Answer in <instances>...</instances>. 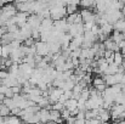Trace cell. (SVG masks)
Instances as JSON below:
<instances>
[{
  "label": "cell",
  "instance_id": "cell-12",
  "mask_svg": "<svg viewBox=\"0 0 125 124\" xmlns=\"http://www.w3.org/2000/svg\"><path fill=\"white\" fill-rule=\"evenodd\" d=\"M95 7L98 11V13H104L107 11V9H108V5H107V2L104 0H96Z\"/></svg>",
  "mask_w": 125,
  "mask_h": 124
},
{
  "label": "cell",
  "instance_id": "cell-23",
  "mask_svg": "<svg viewBox=\"0 0 125 124\" xmlns=\"http://www.w3.org/2000/svg\"><path fill=\"white\" fill-rule=\"evenodd\" d=\"M11 114V110L6 106V105H4V103H1L0 105V116L1 117H7V116H10Z\"/></svg>",
  "mask_w": 125,
  "mask_h": 124
},
{
  "label": "cell",
  "instance_id": "cell-22",
  "mask_svg": "<svg viewBox=\"0 0 125 124\" xmlns=\"http://www.w3.org/2000/svg\"><path fill=\"white\" fill-rule=\"evenodd\" d=\"M2 103L4 105H6L10 110H13V108H16L17 106H16V102H15V100L12 99V97H5L4 99V101H2Z\"/></svg>",
  "mask_w": 125,
  "mask_h": 124
},
{
  "label": "cell",
  "instance_id": "cell-27",
  "mask_svg": "<svg viewBox=\"0 0 125 124\" xmlns=\"http://www.w3.org/2000/svg\"><path fill=\"white\" fill-rule=\"evenodd\" d=\"M80 99L84 100V101H87L90 99V89L89 88H84L82 94H80Z\"/></svg>",
  "mask_w": 125,
  "mask_h": 124
},
{
  "label": "cell",
  "instance_id": "cell-5",
  "mask_svg": "<svg viewBox=\"0 0 125 124\" xmlns=\"http://www.w3.org/2000/svg\"><path fill=\"white\" fill-rule=\"evenodd\" d=\"M42 16H39V15H37V13H32V15H29L27 23L31 26L32 29H39L40 26H42Z\"/></svg>",
  "mask_w": 125,
  "mask_h": 124
},
{
  "label": "cell",
  "instance_id": "cell-41",
  "mask_svg": "<svg viewBox=\"0 0 125 124\" xmlns=\"http://www.w3.org/2000/svg\"><path fill=\"white\" fill-rule=\"evenodd\" d=\"M4 99H5V95L4 94H0V101H4Z\"/></svg>",
  "mask_w": 125,
  "mask_h": 124
},
{
  "label": "cell",
  "instance_id": "cell-18",
  "mask_svg": "<svg viewBox=\"0 0 125 124\" xmlns=\"http://www.w3.org/2000/svg\"><path fill=\"white\" fill-rule=\"evenodd\" d=\"M113 60H114V63H115V65L122 66V65H123V61H124V55H123L120 51H117V52H114Z\"/></svg>",
  "mask_w": 125,
  "mask_h": 124
},
{
  "label": "cell",
  "instance_id": "cell-35",
  "mask_svg": "<svg viewBox=\"0 0 125 124\" xmlns=\"http://www.w3.org/2000/svg\"><path fill=\"white\" fill-rule=\"evenodd\" d=\"M13 91H12V88H9L7 91L5 92V97H13Z\"/></svg>",
  "mask_w": 125,
  "mask_h": 124
},
{
  "label": "cell",
  "instance_id": "cell-32",
  "mask_svg": "<svg viewBox=\"0 0 125 124\" xmlns=\"http://www.w3.org/2000/svg\"><path fill=\"white\" fill-rule=\"evenodd\" d=\"M61 117L66 121V119H68L69 117H71V111H68L67 108H64V110H62L61 111Z\"/></svg>",
  "mask_w": 125,
  "mask_h": 124
},
{
  "label": "cell",
  "instance_id": "cell-30",
  "mask_svg": "<svg viewBox=\"0 0 125 124\" xmlns=\"http://www.w3.org/2000/svg\"><path fill=\"white\" fill-rule=\"evenodd\" d=\"M102 84H106V82H104V79L101 78V77H96V78L92 80L94 88H95V86H98V85H102Z\"/></svg>",
  "mask_w": 125,
  "mask_h": 124
},
{
  "label": "cell",
  "instance_id": "cell-33",
  "mask_svg": "<svg viewBox=\"0 0 125 124\" xmlns=\"http://www.w3.org/2000/svg\"><path fill=\"white\" fill-rule=\"evenodd\" d=\"M23 43H24L23 45H26V46H33V45H35V40H34L32 37H31V38H28V39H26Z\"/></svg>",
  "mask_w": 125,
  "mask_h": 124
},
{
  "label": "cell",
  "instance_id": "cell-10",
  "mask_svg": "<svg viewBox=\"0 0 125 124\" xmlns=\"http://www.w3.org/2000/svg\"><path fill=\"white\" fill-rule=\"evenodd\" d=\"M111 118H112V116H111L109 110H106V108H103V107L98 108V119H100L101 122H108Z\"/></svg>",
  "mask_w": 125,
  "mask_h": 124
},
{
  "label": "cell",
  "instance_id": "cell-15",
  "mask_svg": "<svg viewBox=\"0 0 125 124\" xmlns=\"http://www.w3.org/2000/svg\"><path fill=\"white\" fill-rule=\"evenodd\" d=\"M39 116H40V121L44 124L47 123L49 121H51L50 119V110H47V108H42L39 111Z\"/></svg>",
  "mask_w": 125,
  "mask_h": 124
},
{
  "label": "cell",
  "instance_id": "cell-45",
  "mask_svg": "<svg viewBox=\"0 0 125 124\" xmlns=\"http://www.w3.org/2000/svg\"><path fill=\"white\" fill-rule=\"evenodd\" d=\"M15 1H18V0H15Z\"/></svg>",
  "mask_w": 125,
  "mask_h": 124
},
{
  "label": "cell",
  "instance_id": "cell-38",
  "mask_svg": "<svg viewBox=\"0 0 125 124\" xmlns=\"http://www.w3.org/2000/svg\"><path fill=\"white\" fill-rule=\"evenodd\" d=\"M80 1H82V0H71V4H74V5L79 6V5H80Z\"/></svg>",
  "mask_w": 125,
  "mask_h": 124
},
{
  "label": "cell",
  "instance_id": "cell-26",
  "mask_svg": "<svg viewBox=\"0 0 125 124\" xmlns=\"http://www.w3.org/2000/svg\"><path fill=\"white\" fill-rule=\"evenodd\" d=\"M66 10H67V16H68V15H71V13H75L77 10H78V6L74 5V4H68V5L66 6Z\"/></svg>",
  "mask_w": 125,
  "mask_h": 124
},
{
  "label": "cell",
  "instance_id": "cell-19",
  "mask_svg": "<svg viewBox=\"0 0 125 124\" xmlns=\"http://www.w3.org/2000/svg\"><path fill=\"white\" fill-rule=\"evenodd\" d=\"M113 27H114V31L124 32L125 31V18H122V20L117 21V22L113 24Z\"/></svg>",
  "mask_w": 125,
  "mask_h": 124
},
{
  "label": "cell",
  "instance_id": "cell-29",
  "mask_svg": "<svg viewBox=\"0 0 125 124\" xmlns=\"http://www.w3.org/2000/svg\"><path fill=\"white\" fill-rule=\"evenodd\" d=\"M114 103H118V105H125V95H123V94H119V95L115 97Z\"/></svg>",
  "mask_w": 125,
  "mask_h": 124
},
{
  "label": "cell",
  "instance_id": "cell-2",
  "mask_svg": "<svg viewBox=\"0 0 125 124\" xmlns=\"http://www.w3.org/2000/svg\"><path fill=\"white\" fill-rule=\"evenodd\" d=\"M67 16V10L66 6H56L53 9H50V17L53 21H58L62 20Z\"/></svg>",
  "mask_w": 125,
  "mask_h": 124
},
{
  "label": "cell",
  "instance_id": "cell-43",
  "mask_svg": "<svg viewBox=\"0 0 125 124\" xmlns=\"http://www.w3.org/2000/svg\"><path fill=\"white\" fill-rule=\"evenodd\" d=\"M2 60V54H1V47H0V61Z\"/></svg>",
  "mask_w": 125,
  "mask_h": 124
},
{
  "label": "cell",
  "instance_id": "cell-28",
  "mask_svg": "<svg viewBox=\"0 0 125 124\" xmlns=\"http://www.w3.org/2000/svg\"><path fill=\"white\" fill-rule=\"evenodd\" d=\"M66 107H64V103H62V102H60V101H57V102H55L52 106H51V110H56V111H62V110H64Z\"/></svg>",
  "mask_w": 125,
  "mask_h": 124
},
{
  "label": "cell",
  "instance_id": "cell-9",
  "mask_svg": "<svg viewBox=\"0 0 125 124\" xmlns=\"http://www.w3.org/2000/svg\"><path fill=\"white\" fill-rule=\"evenodd\" d=\"M103 45H104V47H106V50H112V51H114V52H117V51H120V49H119V45L115 43V41L113 40L112 38H107L106 40L103 41Z\"/></svg>",
  "mask_w": 125,
  "mask_h": 124
},
{
  "label": "cell",
  "instance_id": "cell-7",
  "mask_svg": "<svg viewBox=\"0 0 125 124\" xmlns=\"http://www.w3.org/2000/svg\"><path fill=\"white\" fill-rule=\"evenodd\" d=\"M15 17H16L17 26H18L20 28H22L23 26L27 24V22H28V17H29V13H28V12H17Z\"/></svg>",
  "mask_w": 125,
  "mask_h": 124
},
{
  "label": "cell",
  "instance_id": "cell-8",
  "mask_svg": "<svg viewBox=\"0 0 125 124\" xmlns=\"http://www.w3.org/2000/svg\"><path fill=\"white\" fill-rule=\"evenodd\" d=\"M80 15H82V17H83V22H90V21H95L96 22V17H95V15L96 13H94L90 9H82L80 10Z\"/></svg>",
  "mask_w": 125,
  "mask_h": 124
},
{
  "label": "cell",
  "instance_id": "cell-31",
  "mask_svg": "<svg viewBox=\"0 0 125 124\" xmlns=\"http://www.w3.org/2000/svg\"><path fill=\"white\" fill-rule=\"evenodd\" d=\"M32 38L35 41L40 40V31H39V29H33V32H32Z\"/></svg>",
  "mask_w": 125,
  "mask_h": 124
},
{
  "label": "cell",
  "instance_id": "cell-25",
  "mask_svg": "<svg viewBox=\"0 0 125 124\" xmlns=\"http://www.w3.org/2000/svg\"><path fill=\"white\" fill-rule=\"evenodd\" d=\"M96 0H82L80 1V6H83V9H91L95 6Z\"/></svg>",
  "mask_w": 125,
  "mask_h": 124
},
{
  "label": "cell",
  "instance_id": "cell-46",
  "mask_svg": "<svg viewBox=\"0 0 125 124\" xmlns=\"http://www.w3.org/2000/svg\"><path fill=\"white\" fill-rule=\"evenodd\" d=\"M124 18H125V16H124Z\"/></svg>",
  "mask_w": 125,
  "mask_h": 124
},
{
  "label": "cell",
  "instance_id": "cell-21",
  "mask_svg": "<svg viewBox=\"0 0 125 124\" xmlns=\"http://www.w3.org/2000/svg\"><path fill=\"white\" fill-rule=\"evenodd\" d=\"M77 83L74 82L72 78H68L67 80H64V84H63V86H62V89L66 91V90H73V88H74V85H75Z\"/></svg>",
  "mask_w": 125,
  "mask_h": 124
},
{
  "label": "cell",
  "instance_id": "cell-17",
  "mask_svg": "<svg viewBox=\"0 0 125 124\" xmlns=\"http://www.w3.org/2000/svg\"><path fill=\"white\" fill-rule=\"evenodd\" d=\"M4 119H5V123H6V124H21L20 117L13 116V114H10V116L5 117Z\"/></svg>",
  "mask_w": 125,
  "mask_h": 124
},
{
  "label": "cell",
  "instance_id": "cell-39",
  "mask_svg": "<svg viewBox=\"0 0 125 124\" xmlns=\"http://www.w3.org/2000/svg\"><path fill=\"white\" fill-rule=\"evenodd\" d=\"M120 84L125 85V73H123V78H122V83H120Z\"/></svg>",
  "mask_w": 125,
  "mask_h": 124
},
{
  "label": "cell",
  "instance_id": "cell-1",
  "mask_svg": "<svg viewBox=\"0 0 125 124\" xmlns=\"http://www.w3.org/2000/svg\"><path fill=\"white\" fill-rule=\"evenodd\" d=\"M103 16L106 17L107 22L111 23V24H114L117 21L124 18V15H123V12H122L120 10H111V9H108V10L103 13Z\"/></svg>",
  "mask_w": 125,
  "mask_h": 124
},
{
  "label": "cell",
  "instance_id": "cell-44",
  "mask_svg": "<svg viewBox=\"0 0 125 124\" xmlns=\"http://www.w3.org/2000/svg\"><path fill=\"white\" fill-rule=\"evenodd\" d=\"M2 6H4V4H2V0H0V9H2Z\"/></svg>",
  "mask_w": 125,
  "mask_h": 124
},
{
  "label": "cell",
  "instance_id": "cell-40",
  "mask_svg": "<svg viewBox=\"0 0 125 124\" xmlns=\"http://www.w3.org/2000/svg\"><path fill=\"white\" fill-rule=\"evenodd\" d=\"M37 1H39V2H42V4H47L50 0H37Z\"/></svg>",
  "mask_w": 125,
  "mask_h": 124
},
{
  "label": "cell",
  "instance_id": "cell-6",
  "mask_svg": "<svg viewBox=\"0 0 125 124\" xmlns=\"http://www.w3.org/2000/svg\"><path fill=\"white\" fill-rule=\"evenodd\" d=\"M17 12H18V11H17V9H16V5H12V4H6V5H4L2 9H1V13H4V15H5L6 17H9V18L16 16Z\"/></svg>",
  "mask_w": 125,
  "mask_h": 124
},
{
  "label": "cell",
  "instance_id": "cell-20",
  "mask_svg": "<svg viewBox=\"0 0 125 124\" xmlns=\"http://www.w3.org/2000/svg\"><path fill=\"white\" fill-rule=\"evenodd\" d=\"M112 39L115 41L117 44L118 43H120L122 40H124V34H123V32H119V31H114L113 33H112Z\"/></svg>",
  "mask_w": 125,
  "mask_h": 124
},
{
  "label": "cell",
  "instance_id": "cell-13",
  "mask_svg": "<svg viewBox=\"0 0 125 124\" xmlns=\"http://www.w3.org/2000/svg\"><path fill=\"white\" fill-rule=\"evenodd\" d=\"M64 107L68 110V111H74V110H77L78 108V100H75V99H69V100H67L66 102H64Z\"/></svg>",
  "mask_w": 125,
  "mask_h": 124
},
{
  "label": "cell",
  "instance_id": "cell-24",
  "mask_svg": "<svg viewBox=\"0 0 125 124\" xmlns=\"http://www.w3.org/2000/svg\"><path fill=\"white\" fill-rule=\"evenodd\" d=\"M61 117V111H56V110H50V119L53 122H57Z\"/></svg>",
  "mask_w": 125,
  "mask_h": 124
},
{
  "label": "cell",
  "instance_id": "cell-14",
  "mask_svg": "<svg viewBox=\"0 0 125 124\" xmlns=\"http://www.w3.org/2000/svg\"><path fill=\"white\" fill-rule=\"evenodd\" d=\"M100 28H101V33H103V34L107 35V37H108L111 33H113V31H114V27H113V24H111V23L101 24Z\"/></svg>",
  "mask_w": 125,
  "mask_h": 124
},
{
  "label": "cell",
  "instance_id": "cell-11",
  "mask_svg": "<svg viewBox=\"0 0 125 124\" xmlns=\"http://www.w3.org/2000/svg\"><path fill=\"white\" fill-rule=\"evenodd\" d=\"M53 29V20L52 18H42V26L39 31H52Z\"/></svg>",
  "mask_w": 125,
  "mask_h": 124
},
{
  "label": "cell",
  "instance_id": "cell-16",
  "mask_svg": "<svg viewBox=\"0 0 125 124\" xmlns=\"http://www.w3.org/2000/svg\"><path fill=\"white\" fill-rule=\"evenodd\" d=\"M4 85H6V86H9V88H13V86H17V85H20V84H18L17 78H13V77H11V76L9 74V77L4 79Z\"/></svg>",
  "mask_w": 125,
  "mask_h": 124
},
{
  "label": "cell",
  "instance_id": "cell-37",
  "mask_svg": "<svg viewBox=\"0 0 125 124\" xmlns=\"http://www.w3.org/2000/svg\"><path fill=\"white\" fill-rule=\"evenodd\" d=\"M85 122H86V119H79V118H77L74 124H85Z\"/></svg>",
  "mask_w": 125,
  "mask_h": 124
},
{
  "label": "cell",
  "instance_id": "cell-4",
  "mask_svg": "<svg viewBox=\"0 0 125 124\" xmlns=\"http://www.w3.org/2000/svg\"><path fill=\"white\" fill-rule=\"evenodd\" d=\"M122 78H123V73H117V74H108L104 76L103 79L107 84V86H113L115 84H120L122 83Z\"/></svg>",
  "mask_w": 125,
  "mask_h": 124
},
{
  "label": "cell",
  "instance_id": "cell-34",
  "mask_svg": "<svg viewBox=\"0 0 125 124\" xmlns=\"http://www.w3.org/2000/svg\"><path fill=\"white\" fill-rule=\"evenodd\" d=\"M7 77H9L7 69H1V71H0V78H1V79H5V78H7Z\"/></svg>",
  "mask_w": 125,
  "mask_h": 124
},
{
  "label": "cell",
  "instance_id": "cell-42",
  "mask_svg": "<svg viewBox=\"0 0 125 124\" xmlns=\"http://www.w3.org/2000/svg\"><path fill=\"white\" fill-rule=\"evenodd\" d=\"M117 124H125V119H122V121L117 122Z\"/></svg>",
  "mask_w": 125,
  "mask_h": 124
},
{
  "label": "cell",
  "instance_id": "cell-36",
  "mask_svg": "<svg viewBox=\"0 0 125 124\" xmlns=\"http://www.w3.org/2000/svg\"><path fill=\"white\" fill-rule=\"evenodd\" d=\"M75 119H77V117H73V116H71L68 119H66V122H67V124H74Z\"/></svg>",
  "mask_w": 125,
  "mask_h": 124
},
{
  "label": "cell",
  "instance_id": "cell-3",
  "mask_svg": "<svg viewBox=\"0 0 125 124\" xmlns=\"http://www.w3.org/2000/svg\"><path fill=\"white\" fill-rule=\"evenodd\" d=\"M35 47H37V55H39V56H47V55H50L51 54V51H50V47H49V44L47 43H45V41H35Z\"/></svg>",
  "mask_w": 125,
  "mask_h": 124
}]
</instances>
